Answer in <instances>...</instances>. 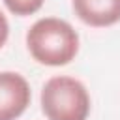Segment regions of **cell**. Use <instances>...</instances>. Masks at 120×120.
<instances>
[{
    "instance_id": "obj_1",
    "label": "cell",
    "mask_w": 120,
    "mask_h": 120,
    "mask_svg": "<svg viewBox=\"0 0 120 120\" xmlns=\"http://www.w3.org/2000/svg\"><path fill=\"white\" fill-rule=\"evenodd\" d=\"M26 47L38 64L66 66L79 51V36L68 21L43 17L30 26L26 34Z\"/></svg>"
},
{
    "instance_id": "obj_5",
    "label": "cell",
    "mask_w": 120,
    "mask_h": 120,
    "mask_svg": "<svg viewBox=\"0 0 120 120\" xmlns=\"http://www.w3.org/2000/svg\"><path fill=\"white\" fill-rule=\"evenodd\" d=\"M43 2L45 0H4L6 8L13 15H19V17H26V15L36 13L43 6Z\"/></svg>"
},
{
    "instance_id": "obj_4",
    "label": "cell",
    "mask_w": 120,
    "mask_h": 120,
    "mask_svg": "<svg viewBox=\"0 0 120 120\" xmlns=\"http://www.w3.org/2000/svg\"><path fill=\"white\" fill-rule=\"evenodd\" d=\"M73 11L84 24L103 28L120 21V0H73Z\"/></svg>"
},
{
    "instance_id": "obj_6",
    "label": "cell",
    "mask_w": 120,
    "mask_h": 120,
    "mask_svg": "<svg viewBox=\"0 0 120 120\" xmlns=\"http://www.w3.org/2000/svg\"><path fill=\"white\" fill-rule=\"evenodd\" d=\"M8 36H9V22H8L6 15L0 11V49H2L4 43L8 41Z\"/></svg>"
},
{
    "instance_id": "obj_2",
    "label": "cell",
    "mask_w": 120,
    "mask_h": 120,
    "mask_svg": "<svg viewBox=\"0 0 120 120\" xmlns=\"http://www.w3.org/2000/svg\"><path fill=\"white\" fill-rule=\"evenodd\" d=\"M41 109L49 120H86L90 96L81 81L56 75L51 77L41 90Z\"/></svg>"
},
{
    "instance_id": "obj_3",
    "label": "cell",
    "mask_w": 120,
    "mask_h": 120,
    "mask_svg": "<svg viewBox=\"0 0 120 120\" xmlns=\"http://www.w3.org/2000/svg\"><path fill=\"white\" fill-rule=\"evenodd\" d=\"M30 84L15 71H0V120L19 118L30 105Z\"/></svg>"
}]
</instances>
